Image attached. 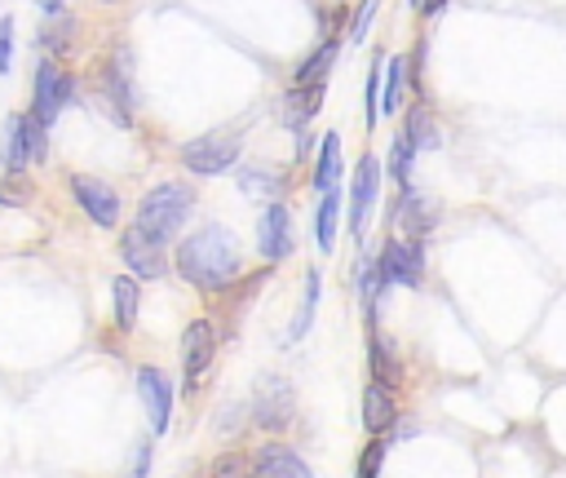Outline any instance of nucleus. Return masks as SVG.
<instances>
[{
    "label": "nucleus",
    "instance_id": "aec40b11",
    "mask_svg": "<svg viewBox=\"0 0 566 478\" xmlns=\"http://www.w3.org/2000/svg\"><path fill=\"white\" fill-rule=\"evenodd\" d=\"M340 221H345V190L332 186V190H323L318 204H314V243H318L323 257L336 252V230H340Z\"/></svg>",
    "mask_w": 566,
    "mask_h": 478
},
{
    "label": "nucleus",
    "instance_id": "72a5a7b5",
    "mask_svg": "<svg viewBox=\"0 0 566 478\" xmlns=\"http://www.w3.org/2000/svg\"><path fill=\"white\" fill-rule=\"evenodd\" d=\"M424 58H429V40L420 35L416 49L407 53V84H411V97L424 102Z\"/></svg>",
    "mask_w": 566,
    "mask_h": 478
},
{
    "label": "nucleus",
    "instance_id": "a19ab883",
    "mask_svg": "<svg viewBox=\"0 0 566 478\" xmlns=\"http://www.w3.org/2000/svg\"><path fill=\"white\" fill-rule=\"evenodd\" d=\"M407 4H411V9H416V18H420V13H424V0H407Z\"/></svg>",
    "mask_w": 566,
    "mask_h": 478
},
{
    "label": "nucleus",
    "instance_id": "412c9836",
    "mask_svg": "<svg viewBox=\"0 0 566 478\" xmlns=\"http://www.w3.org/2000/svg\"><path fill=\"white\" fill-rule=\"evenodd\" d=\"M137 314H142V279L137 274H115L111 279V323H115V332H133L137 328Z\"/></svg>",
    "mask_w": 566,
    "mask_h": 478
},
{
    "label": "nucleus",
    "instance_id": "f3484780",
    "mask_svg": "<svg viewBox=\"0 0 566 478\" xmlns=\"http://www.w3.org/2000/svg\"><path fill=\"white\" fill-rule=\"evenodd\" d=\"M234 181H239V190H243L248 199L274 204V199H283V190L292 186V173L279 168V164H239V168H234Z\"/></svg>",
    "mask_w": 566,
    "mask_h": 478
},
{
    "label": "nucleus",
    "instance_id": "9d476101",
    "mask_svg": "<svg viewBox=\"0 0 566 478\" xmlns=\"http://www.w3.org/2000/svg\"><path fill=\"white\" fill-rule=\"evenodd\" d=\"M133 389H137V403H142V412H146L150 438H164V434L172 429V407H177V385H172V376H168L164 367H155V363H142Z\"/></svg>",
    "mask_w": 566,
    "mask_h": 478
},
{
    "label": "nucleus",
    "instance_id": "1a4fd4ad",
    "mask_svg": "<svg viewBox=\"0 0 566 478\" xmlns=\"http://www.w3.org/2000/svg\"><path fill=\"white\" fill-rule=\"evenodd\" d=\"M389 230L402 235V239H429L442 221V204L420 195L416 186H398V195L389 199V212H385Z\"/></svg>",
    "mask_w": 566,
    "mask_h": 478
},
{
    "label": "nucleus",
    "instance_id": "2f4dec72",
    "mask_svg": "<svg viewBox=\"0 0 566 478\" xmlns=\"http://www.w3.org/2000/svg\"><path fill=\"white\" fill-rule=\"evenodd\" d=\"M385 456H389V438H367V447L358 451L354 478H380V469H385Z\"/></svg>",
    "mask_w": 566,
    "mask_h": 478
},
{
    "label": "nucleus",
    "instance_id": "f8f14e48",
    "mask_svg": "<svg viewBox=\"0 0 566 478\" xmlns=\"http://www.w3.org/2000/svg\"><path fill=\"white\" fill-rule=\"evenodd\" d=\"M296 252V226H292V208L283 199L274 204H261V217H256V257L265 266H279Z\"/></svg>",
    "mask_w": 566,
    "mask_h": 478
},
{
    "label": "nucleus",
    "instance_id": "c756f323",
    "mask_svg": "<svg viewBox=\"0 0 566 478\" xmlns=\"http://www.w3.org/2000/svg\"><path fill=\"white\" fill-rule=\"evenodd\" d=\"M35 199V181L31 173H0V208H18Z\"/></svg>",
    "mask_w": 566,
    "mask_h": 478
},
{
    "label": "nucleus",
    "instance_id": "79ce46f5",
    "mask_svg": "<svg viewBox=\"0 0 566 478\" xmlns=\"http://www.w3.org/2000/svg\"><path fill=\"white\" fill-rule=\"evenodd\" d=\"M97 4H124V0H97Z\"/></svg>",
    "mask_w": 566,
    "mask_h": 478
},
{
    "label": "nucleus",
    "instance_id": "b1692460",
    "mask_svg": "<svg viewBox=\"0 0 566 478\" xmlns=\"http://www.w3.org/2000/svg\"><path fill=\"white\" fill-rule=\"evenodd\" d=\"M340 31H327L318 44H314V53L296 66V75H292V84H327V75H332V66H336V58H340Z\"/></svg>",
    "mask_w": 566,
    "mask_h": 478
},
{
    "label": "nucleus",
    "instance_id": "f03ea898",
    "mask_svg": "<svg viewBox=\"0 0 566 478\" xmlns=\"http://www.w3.org/2000/svg\"><path fill=\"white\" fill-rule=\"evenodd\" d=\"M195 186L190 181H181V177H168V181H159V186H150L142 199H137V208H133V230H142L146 239H155V243H177L181 239V230H186V221L195 217Z\"/></svg>",
    "mask_w": 566,
    "mask_h": 478
},
{
    "label": "nucleus",
    "instance_id": "393cba45",
    "mask_svg": "<svg viewBox=\"0 0 566 478\" xmlns=\"http://www.w3.org/2000/svg\"><path fill=\"white\" fill-rule=\"evenodd\" d=\"M340 133H323L318 137V150H314V173H310V186L323 195L332 186H340Z\"/></svg>",
    "mask_w": 566,
    "mask_h": 478
},
{
    "label": "nucleus",
    "instance_id": "0eeeda50",
    "mask_svg": "<svg viewBox=\"0 0 566 478\" xmlns=\"http://www.w3.org/2000/svg\"><path fill=\"white\" fill-rule=\"evenodd\" d=\"M248 412H252V425H256L261 434H283V429H292V420H296V389H292V381L279 376V372L256 376L252 398H248Z\"/></svg>",
    "mask_w": 566,
    "mask_h": 478
},
{
    "label": "nucleus",
    "instance_id": "ddd939ff",
    "mask_svg": "<svg viewBox=\"0 0 566 478\" xmlns=\"http://www.w3.org/2000/svg\"><path fill=\"white\" fill-rule=\"evenodd\" d=\"M115 248H119V257H124V270L137 274V279H168V274H172V252H168L164 243L146 239V235L133 230V226L119 230Z\"/></svg>",
    "mask_w": 566,
    "mask_h": 478
},
{
    "label": "nucleus",
    "instance_id": "f704fd0d",
    "mask_svg": "<svg viewBox=\"0 0 566 478\" xmlns=\"http://www.w3.org/2000/svg\"><path fill=\"white\" fill-rule=\"evenodd\" d=\"M376 4H380V0H358V9H354V18H349V31H345L349 44H363V40H367V27H371Z\"/></svg>",
    "mask_w": 566,
    "mask_h": 478
},
{
    "label": "nucleus",
    "instance_id": "dca6fc26",
    "mask_svg": "<svg viewBox=\"0 0 566 478\" xmlns=\"http://www.w3.org/2000/svg\"><path fill=\"white\" fill-rule=\"evenodd\" d=\"M367 372H371V381L389 385L394 394L407 385V367H402V354H398L394 336H389V332H380V328H367Z\"/></svg>",
    "mask_w": 566,
    "mask_h": 478
},
{
    "label": "nucleus",
    "instance_id": "39448f33",
    "mask_svg": "<svg viewBox=\"0 0 566 478\" xmlns=\"http://www.w3.org/2000/svg\"><path fill=\"white\" fill-rule=\"evenodd\" d=\"M75 97H80V75L66 71L62 62H53V58H40V62H35V75H31V106H27V115H31L40 128L53 133V124L62 119V111H66Z\"/></svg>",
    "mask_w": 566,
    "mask_h": 478
},
{
    "label": "nucleus",
    "instance_id": "58836bf2",
    "mask_svg": "<svg viewBox=\"0 0 566 478\" xmlns=\"http://www.w3.org/2000/svg\"><path fill=\"white\" fill-rule=\"evenodd\" d=\"M35 4H40L44 18H62L66 13V0H35Z\"/></svg>",
    "mask_w": 566,
    "mask_h": 478
},
{
    "label": "nucleus",
    "instance_id": "a211bd4d",
    "mask_svg": "<svg viewBox=\"0 0 566 478\" xmlns=\"http://www.w3.org/2000/svg\"><path fill=\"white\" fill-rule=\"evenodd\" d=\"M31 133H27V111H9L0 128V168L4 173H31Z\"/></svg>",
    "mask_w": 566,
    "mask_h": 478
},
{
    "label": "nucleus",
    "instance_id": "c9c22d12",
    "mask_svg": "<svg viewBox=\"0 0 566 478\" xmlns=\"http://www.w3.org/2000/svg\"><path fill=\"white\" fill-rule=\"evenodd\" d=\"M150 460H155V438H137L133 460H128V478H150Z\"/></svg>",
    "mask_w": 566,
    "mask_h": 478
},
{
    "label": "nucleus",
    "instance_id": "4be33fe9",
    "mask_svg": "<svg viewBox=\"0 0 566 478\" xmlns=\"http://www.w3.org/2000/svg\"><path fill=\"white\" fill-rule=\"evenodd\" d=\"M398 133L420 150V155H429V150H442V128H438V119H433V111H429V102H411L407 111H402V124H398Z\"/></svg>",
    "mask_w": 566,
    "mask_h": 478
},
{
    "label": "nucleus",
    "instance_id": "bb28decb",
    "mask_svg": "<svg viewBox=\"0 0 566 478\" xmlns=\"http://www.w3.org/2000/svg\"><path fill=\"white\" fill-rule=\"evenodd\" d=\"M318 297H323V270H318V266H310V270H305V292H301V310L292 314V328H287V341H292V345L314 328Z\"/></svg>",
    "mask_w": 566,
    "mask_h": 478
},
{
    "label": "nucleus",
    "instance_id": "6ab92c4d",
    "mask_svg": "<svg viewBox=\"0 0 566 478\" xmlns=\"http://www.w3.org/2000/svg\"><path fill=\"white\" fill-rule=\"evenodd\" d=\"M323 97H327V84H292V89L279 97V111H283L287 133L310 128V119L323 111Z\"/></svg>",
    "mask_w": 566,
    "mask_h": 478
},
{
    "label": "nucleus",
    "instance_id": "5701e85b",
    "mask_svg": "<svg viewBox=\"0 0 566 478\" xmlns=\"http://www.w3.org/2000/svg\"><path fill=\"white\" fill-rule=\"evenodd\" d=\"M75 40H80V18H75L71 9H66L62 18H44V27L35 31V44H40V53H44V58H53V62L71 58Z\"/></svg>",
    "mask_w": 566,
    "mask_h": 478
},
{
    "label": "nucleus",
    "instance_id": "c85d7f7f",
    "mask_svg": "<svg viewBox=\"0 0 566 478\" xmlns=\"http://www.w3.org/2000/svg\"><path fill=\"white\" fill-rule=\"evenodd\" d=\"M380 84H385V62H371V71L363 80V119H367V133L385 119L380 115Z\"/></svg>",
    "mask_w": 566,
    "mask_h": 478
},
{
    "label": "nucleus",
    "instance_id": "2eb2a0df",
    "mask_svg": "<svg viewBox=\"0 0 566 478\" xmlns=\"http://www.w3.org/2000/svg\"><path fill=\"white\" fill-rule=\"evenodd\" d=\"M248 456H252V478H318L314 465L287 443H261Z\"/></svg>",
    "mask_w": 566,
    "mask_h": 478
},
{
    "label": "nucleus",
    "instance_id": "20e7f679",
    "mask_svg": "<svg viewBox=\"0 0 566 478\" xmlns=\"http://www.w3.org/2000/svg\"><path fill=\"white\" fill-rule=\"evenodd\" d=\"M243 146H248V133L243 128H212V133H199L190 142L177 146V164L190 173V177H226L243 164Z\"/></svg>",
    "mask_w": 566,
    "mask_h": 478
},
{
    "label": "nucleus",
    "instance_id": "7ed1b4c3",
    "mask_svg": "<svg viewBox=\"0 0 566 478\" xmlns=\"http://www.w3.org/2000/svg\"><path fill=\"white\" fill-rule=\"evenodd\" d=\"M93 93H97V102L106 106V115H111L119 128H133V124H137L142 93H137V75H133V49H128V44H115V49H111V53L97 62Z\"/></svg>",
    "mask_w": 566,
    "mask_h": 478
},
{
    "label": "nucleus",
    "instance_id": "cd10ccee",
    "mask_svg": "<svg viewBox=\"0 0 566 478\" xmlns=\"http://www.w3.org/2000/svg\"><path fill=\"white\" fill-rule=\"evenodd\" d=\"M416 159H420V150H416V146H411L402 133H394V142H389V155H385V177H389L394 186H411Z\"/></svg>",
    "mask_w": 566,
    "mask_h": 478
},
{
    "label": "nucleus",
    "instance_id": "9b49d317",
    "mask_svg": "<svg viewBox=\"0 0 566 478\" xmlns=\"http://www.w3.org/2000/svg\"><path fill=\"white\" fill-rule=\"evenodd\" d=\"M66 186H71L75 208H80L97 230H115V226H119L124 199H119V190H115L106 177H97V173H71Z\"/></svg>",
    "mask_w": 566,
    "mask_h": 478
},
{
    "label": "nucleus",
    "instance_id": "e433bc0d",
    "mask_svg": "<svg viewBox=\"0 0 566 478\" xmlns=\"http://www.w3.org/2000/svg\"><path fill=\"white\" fill-rule=\"evenodd\" d=\"M13 71V18L0 13V75Z\"/></svg>",
    "mask_w": 566,
    "mask_h": 478
},
{
    "label": "nucleus",
    "instance_id": "f257e3e1",
    "mask_svg": "<svg viewBox=\"0 0 566 478\" xmlns=\"http://www.w3.org/2000/svg\"><path fill=\"white\" fill-rule=\"evenodd\" d=\"M172 274L181 283H190L203 297H221L230 292L248 270H243V252H239V235L226 221H203L195 230H186L172 243Z\"/></svg>",
    "mask_w": 566,
    "mask_h": 478
},
{
    "label": "nucleus",
    "instance_id": "6e6552de",
    "mask_svg": "<svg viewBox=\"0 0 566 478\" xmlns=\"http://www.w3.org/2000/svg\"><path fill=\"white\" fill-rule=\"evenodd\" d=\"M217 345H221V328L203 314V319H190L181 328V394L195 398L199 394V381L208 376L212 358H217Z\"/></svg>",
    "mask_w": 566,
    "mask_h": 478
},
{
    "label": "nucleus",
    "instance_id": "a878e982",
    "mask_svg": "<svg viewBox=\"0 0 566 478\" xmlns=\"http://www.w3.org/2000/svg\"><path fill=\"white\" fill-rule=\"evenodd\" d=\"M407 53L385 58V84H380V115H402L407 111Z\"/></svg>",
    "mask_w": 566,
    "mask_h": 478
},
{
    "label": "nucleus",
    "instance_id": "ea45409f",
    "mask_svg": "<svg viewBox=\"0 0 566 478\" xmlns=\"http://www.w3.org/2000/svg\"><path fill=\"white\" fill-rule=\"evenodd\" d=\"M447 4H451V0H424V13H420V18H438Z\"/></svg>",
    "mask_w": 566,
    "mask_h": 478
},
{
    "label": "nucleus",
    "instance_id": "4c0bfd02",
    "mask_svg": "<svg viewBox=\"0 0 566 478\" xmlns=\"http://www.w3.org/2000/svg\"><path fill=\"white\" fill-rule=\"evenodd\" d=\"M314 150H318V137H314L310 128H301V133H292V155H296V159H310Z\"/></svg>",
    "mask_w": 566,
    "mask_h": 478
},
{
    "label": "nucleus",
    "instance_id": "7c9ffc66",
    "mask_svg": "<svg viewBox=\"0 0 566 478\" xmlns=\"http://www.w3.org/2000/svg\"><path fill=\"white\" fill-rule=\"evenodd\" d=\"M248 420H252L248 403H239V398H234V403H221V407H217V416H212V434H217V438H234Z\"/></svg>",
    "mask_w": 566,
    "mask_h": 478
},
{
    "label": "nucleus",
    "instance_id": "4468645a",
    "mask_svg": "<svg viewBox=\"0 0 566 478\" xmlns=\"http://www.w3.org/2000/svg\"><path fill=\"white\" fill-rule=\"evenodd\" d=\"M358 420H363V429H367V438H389L394 429H398V394L389 389V385H380V381H367L363 385V398H358Z\"/></svg>",
    "mask_w": 566,
    "mask_h": 478
},
{
    "label": "nucleus",
    "instance_id": "473e14b6",
    "mask_svg": "<svg viewBox=\"0 0 566 478\" xmlns=\"http://www.w3.org/2000/svg\"><path fill=\"white\" fill-rule=\"evenodd\" d=\"M208 478H252V456L248 451H221L212 460Z\"/></svg>",
    "mask_w": 566,
    "mask_h": 478
},
{
    "label": "nucleus",
    "instance_id": "423d86ee",
    "mask_svg": "<svg viewBox=\"0 0 566 478\" xmlns=\"http://www.w3.org/2000/svg\"><path fill=\"white\" fill-rule=\"evenodd\" d=\"M380 186H385V159L363 150L354 173H349V190H345V230H349V239L358 248L367 243V226H371V217L380 208Z\"/></svg>",
    "mask_w": 566,
    "mask_h": 478
}]
</instances>
